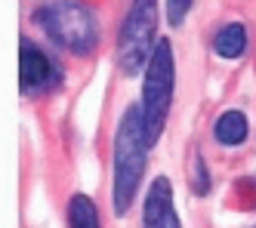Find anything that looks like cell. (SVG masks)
I'll list each match as a JSON object with an SVG mask.
<instances>
[{
	"mask_svg": "<svg viewBox=\"0 0 256 228\" xmlns=\"http://www.w3.org/2000/svg\"><path fill=\"white\" fill-rule=\"evenodd\" d=\"M148 130H145L142 105H130L120 114V124L114 132V179H112V200L114 213L126 216L139 194V185L145 176V160H148Z\"/></svg>",
	"mask_w": 256,
	"mask_h": 228,
	"instance_id": "cell-1",
	"label": "cell"
},
{
	"mask_svg": "<svg viewBox=\"0 0 256 228\" xmlns=\"http://www.w3.org/2000/svg\"><path fill=\"white\" fill-rule=\"evenodd\" d=\"M34 22L56 46L74 56H90L99 46V18L86 4H78V0H52L34 12Z\"/></svg>",
	"mask_w": 256,
	"mask_h": 228,
	"instance_id": "cell-2",
	"label": "cell"
},
{
	"mask_svg": "<svg viewBox=\"0 0 256 228\" xmlns=\"http://www.w3.org/2000/svg\"><path fill=\"white\" fill-rule=\"evenodd\" d=\"M173 90H176V62H173V46L170 40H158L148 65H145V78H142V118L145 130H148L152 145L160 139L164 124L173 105Z\"/></svg>",
	"mask_w": 256,
	"mask_h": 228,
	"instance_id": "cell-3",
	"label": "cell"
},
{
	"mask_svg": "<svg viewBox=\"0 0 256 228\" xmlns=\"http://www.w3.org/2000/svg\"><path fill=\"white\" fill-rule=\"evenodd\" d=\"M154 34H158V0H133L118 34V65L124 74L133 78L148 65L158 46Z\"/></svg>",
	"mask_w": 256,
	"mask_h": 228,
	"instance_id": "cell-4",
	"label": "cell"
},
{
	"mask_svg": "<svg viewBox=\"0 0 256 228\" xmlns=\"http://www.w3.org/2000/svg\"><path fill=\"white\" fill-rule=\"evenodd\" d=\"M59 84H62L59 65L38 44H31L28 37H22V44H19V86H22V92L56 90Z\"/></svg>",
	"mask_w": 256,
	"mask_h": 228,
	"instance_id": "cell-5",
	"label": "cell"
},
{
	"mask_svg": "<svg viewBox=\"0 0 256 228\" xmlns=\"http://www.w3.org/2000/svg\"><path fill=\"white\" fill-rule=\"evenodd\" d=\"M142 228H182L176 204H173V185L167 176H158L148 188V194H145Z\"/></svg>",
	"mask_w": 256,
	"mask_h": 228,
	"instance_id": "cell-6",
	"label": "cell"
},
{
	"mask_svg": "<svg viewBox=\"0 0 256 228\" xmlns=\"http://www.w3.org/2000/svg\"><path fill=\"white\" fill-rule=\"evenodd\" d=\"M213 50H216V56H222V59H241L244 50H247V28L241 22L222 25L213 37Z\"/></svg>",
	"mask_w": 256,
	"mask_h": 228,
	"instance_id": "cell-7",
	"label": "cell"
},
{
	"mask_svg": "<svg viewBox=\"0 0 256 228\" xmlns=\"http://www.w3.org/2000/svg\"><path fill=\"white\" fill-rule=\"evenodd\" d=\"M250 132V124L244 118V111H222L219 120L213 124V136L219 145H241Z\"/></svg>",
	"mask_w": 256,
	"mask_h": 228,
	"instance_id": "cell-8",
	"label": "cell"
},
{
	"mask_svg": "<svg viewBox=\"0 0 256 228\" xmlns=\"http://www.w3.org/2000/svg\"><path fill=\"white\" fill-rule=\"evenodd\" d=\"M68 228H102L96 204L86 194H74L68 200Z\"/></svg>",
	"mask_w": 256,
	"mask_h": 228,
	"instance_id": "cell-9",
	"label": "cell"
},
{
	"mask_svg": "<svg viewBox=\"0 0 256 228\" xmlns=\"http://www.w3.org/2000/svg\"><path fill=\"white\" fill-rule=\"evenodd\" d=\"M192 10V0H167V18L170 25H182Z\"/></svg>",
	"mask_w": 256,
	"mask_h": 228,
	"instance_id": "cell-10",
	"label": "cell"
}]
</instances>
